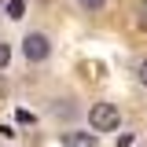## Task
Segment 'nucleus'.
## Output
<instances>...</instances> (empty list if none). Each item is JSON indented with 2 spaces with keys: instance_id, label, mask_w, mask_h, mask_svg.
Listing matches in <instances>:
<instances>
[{
  "instance_id": "nucleus-4",
  "label": "nucleus",
  "mask_w": 147,
  "mask_h": 147,
  "mask_svg": "<svg viewBox=\"0 0 147 147\" xmlns=\"http://www.w3.org/2000/svg\"><path fill=\"white\" fill-rule=\"evenodd\" d=\"M7 15H11V18H22V15H26V4H22V0H11V4H7Z\"/></svg>"
},
{
  "instance_id": "nucleus-3",
  "label": "nucleus",
  "mask_w": 147,
  "mask_h": 147,
  "mask_svg": "<svg viewBox=\"0 0 147 147\" xmlns=\"http://www.w3.org/2000/svg\"><path fill=\"white\" fill-rule=\"evenodd\" d=\"M63 144L66 147H99L96 132H63Z\"/></svg>"
},
{
  "instance_id": "nucleus-1",
  "label": "nucleus",
  "mask_w": 147,
  "mask_h": 147,
  "mask_svg": "<svg viewBox=\"0 0 147 147\" xmlns=\"http://www.w3.org/2000/svg\"><path fill=\"white\" fill-rule=\"evenodd\" d=\"M88 125H92V132H114L121 125V114H118L114 103H96L88 110Z\"/></svg>"
},
{
  "instance_id": "nucleus-7",
  "label": "nucleus",
  "mask_w": 147,
  "mask_h": 147,
  "mask_svg": "<svg viewBox=\"0 0 147 147\" xmlns=\"http://www.w3.org/2000/svg\"><path fill=\"white\" fill-rule=\"evenodd\" d=\"M132 144V132H121V136H118V147H129Z\"/></svg>"
},
{
  "instance_id": "nucleus-6",
  "label": "nucleus",
  "mask_w": 147,
  "mask_h": 147,
  "mask_svg": "<svg viewBox=\"0 0 147 147\" xmlns=\"http://www.w3.org/2000/svg\"><path fill=\"white\" fill-rule=\"evenodd\" d=\"M77 4H81V7H85V11H99V7H103V4H107V0H77Z\"/></svg>"
},
{
  "instance_id": "nucleus-5",
  "label": "nucleus",
  "mask_w": 147,
  "mask_h": 147,
  "mask_svg": "<svg viewBox=\"0 0 147 147\" xmlns=\"http://www.w3.org/2000/svg\"><path fill=\"white\" fill-rule=\"evenodd\" d=\"M7 63H11V48H7V44H4V40H0V70H4V66H7Z\"/></svg>"
},
{
  "instance_id": "nucleus-8",
  "label": "nucleus",
  "mask_w": 147,
  "mask_h": 147,
  "mask_svg": "<svg viewBox=\"0 0 147 147\" xmlns=\"http://www.w3.org/2000/svg\"><path fill=\"white\" fill-rule=\"evenodd\" d=\"M140 81H144V85H147V59H144V63H140Z\"/></svg>"
},
{
  "instance_id": "nucleus-2",
  "label": "nucleus",
  "mask_w": 147,
  "mask_h": 147,
  "mask_svg": "<svg viewBox=\"0 0 147 147\" xmlns=\"http://www.w3.org/2000/svg\"><path fill=\"white\" fill-rule=\"evenodd\" d=\"M22 52H26L30 63H44V59L52 55V44H48V37H44V33H30L26 40H22Z\"/></svg>"
}]
</instances>
